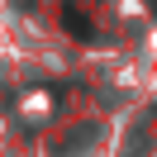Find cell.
<instances>
[{"mask_svg":"<svg viewBox=\"0 0 157 157\" xmlns=\"http://www.w3.org/2000/svg\"><path fill=\"white\" fill-rule=\"evenodd\" d=\"M62 24H67L76 38H95V29H90V19H86L81 10H67V14H62Z\"/></svg>","mask_w":157,"mask_h":157,"instance_id":"obj_1","label":"cell"}]
</instances>
